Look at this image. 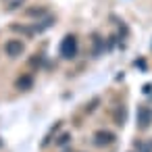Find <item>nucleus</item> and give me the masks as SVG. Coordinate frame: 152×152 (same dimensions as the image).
Returning a JSON list of instances; mask_svg holds the SVG:
<instances>
[{"label": "nucleus", "mask_w": 152, "mask_h": 152, "mask_svg": "<svg viewBox=\"0 0 152 152\" xmlns=\"http://www.w3.org/2000/svg\"><path fill=\"white\" fill-rule=\"evenodd\" d=\"M61 52H63L65 58H73L77 54V38L75 36H67L63 40V44H61Z\"/></svg>", "instance_id": "obj_1"}, {"label": "nucleus", "mask_w": 152, "mask_h": 152, "mask_svg": "<svg viewBox=\"0 0 152 152\" xmlns=\"http://www.w3.org/2000/svg\"><path fill=\"white\" fill-rule=\"evenodd\" d=\"M23 50H25V46H23V42H19V40H9V42L4 44V52H7L11 58L21 56V54H23Z\"/></svg>", "instance_id": "obj_2"}, {"label": "nucleus", "mask_w": 152, "mask_h": 152, "mask_svg": "<svg viewBox=\"0 0 152 152\" xmlns=\"http://www.w3.org/2000/svg\"><path fill=\"white\" fill-rule=\"evenodd\" d=\"M96 140V146H108V144H113L115 142V135L110 133V131H98L96 135H94Z\"/></svg>", "instance_id": "obj_3"}, {"label": "nucleus", "mask_w": 152, "mask_h": 152, "mask_svg": "<svg viewBox=\"0 0 152 152\" xmlns=\"http://www.w3.org/2000/svg\"><path fill=\"white\" fill-rule=\"evenodd\" d=\"M31 86H34V79L27 77V75H23V77L17 79V88H19V90H29Z\"/></svg>", "instance_id": "obj_4"}, {"label": "nucleus", "mask_w": 152, "mask_h": 152, "mask_svg": "<svg viewBox=\"0 0 152 152\" xmlns=\"http://www.w3.org/2000/svg\"><path fill=\"white\" fill-rule=\"evenodd\" d=\"M148 125V113H146V108H140V127L144 129Z\"/></svg>", "instance_id": "obj_5"}]
</instances>
